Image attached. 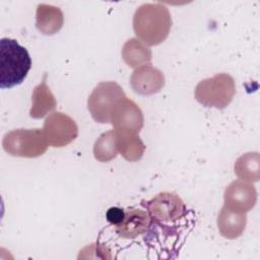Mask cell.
<instances>
[{
	"mask_svg": "<svg viewBox=\"0 0 260 260\" xmlns=\"http://www.w3.org/2000/svg\"><path fill=\"white\" fill-rule=\"evenodd\" d=\"M133 30L137 38L147 46H157L169 36L172 17L169 9L161 3H144L133 15Z\"/></svg>",
	"mask_w": 260,
	"mask_h": 260,
	"instance_id": "6da1fadb",
	"label": "cell"
},
{
	"mask_svg": "<svg viewBox=\"0 0 260 260\" xmlns=\"http://www.w3.org/2000/svg\"><path fill=\"white\" fill-rule=\"evenodd\" d=\"M31 67L27 50L9 38L0 40V87L10 88L20 84Z\"/></svg>",
	"mask_w": 260,
	"mask_h": 260,
	"instance_id": "7a4b0ae2",
	"label": "cell"
},
{
	"mask_svg": "<svg viewBox=\"0 0 260 260\" xmlns=\"http://www.w3.org/2000/svg\"><path fill=\"white\" fill-rule=\"evenodd\" d=\"M236 94L234 78L228 73H217L201 80L195 87L194 96L204 107L226 108Z\"/></svg>",
	"mask_w": 260,
	"mask_h": 260,
	"instance_id": "3957f363",
	"label": "cell"
},
{
	"mask_svg": "<svg viewBox=\"0 0 260 260\" xmlns=\"http://www.w3.org/2000/svg\"><path fill=\"white\" fill-rule=\"evenodd\" d=\"M48 141L42 129H15L6 133L2 140L3 149L12 156L38 157L48 149Z\"/></svg>",
	"mask_w": 260,
	"mask_h": 260,
	"instance_id": "277c9868",
	"label": "cell"
},
{
	"mask_svg": "<svg viewBox=\"0 0 260 260\" xmlns=\"http://www.w3.org/2000/svg\"><path fill=\"white\" fill-rule=\"evenodd\" d=\"M125 96L123 88L117 82H100L88 96L87 109L95 122L108 124L111 123L115 106Z\"/></svg>",
	"mask_w": 260,
	"mask_h": 260,
	"instance_id": "5b68a950",
	"label": "cell"
},
{
	"mask_svg": "<svg viewBox=\"0 0 260 260\" xmlns=\"http://www.w3.org/2000/svg\"><path fill=\"white\" fill-rule=\"evenodd\" d=\"M42 130L48 143L58 148L67 146L78 135L76 122L62 112L50 114L46 118Z\"/></svg>",
	"mask_w": 260,
	"mask_h": 260,
	"instance_id": "8992f818",
	"label": "cell"
},
{
	"mask_svg": "<svg viewBox=\"0 0 260 260\" xmlns=\"http://www.w3.org/2000/svg\"><path fill=\"white\" fill-rule=\"evenodd\" d=\"M151 218L160 222H173L186 214V206L179 195L173 192H160L147 202Z\"/></svg>",
	"mask_w": 260,
	"mask_h": 260,
	"instance_id": "52a82bcc",
	"label": "cell"
},
{
	"mask_svg": "<svg viewBox=\"0 0 260 260\" xmlns=\"http://www.w3.org/2000/svg\"><path fill=\"white\" fill-rule=\"evenodd\" d=\"M223 200L228 208L247 213L257 202V191L251 182L236 180L225 188Z\"/></svg>",
	"mask_w": 260,
	"mask_h": 260,
	"instance_id": "ba28073f",
	"label": "cell"
},
{
	"mask_svg": "<svg viewBox=\"0 0 260 260\" xmlns=\"http://www.w3.org/2000/svg\"><path fill=\"white\" fill-rule=\"evenodd\" d=\"M143 122L141 109L127 96L117 103L111 117V124L115 130H128L139 133L143 127Z\"/></svg>",
	"mask_w": 260,
	"mask_h": 260,
	"instance_id": "9c48e42d",
	"label": "cell"
},
{
	"mask_svg": "<svg viewBox=\"0 0 260 260\" xmlns=\"http://www.w3.org/2000/svg\"><path fill=\"white\" fill-rule=\"evenodd\" d=\"M130 85L138 94H154L164 87L165 75L151 64H145L135 68L130 77Z\"/></svg>",
	"mask_w": 260,
	"mask_h": 260,
	"instance_id": "30bf717a",
	"label": "cell"
},
{
	"mask_svg": "<svg viewBox=\"0 0 260 260\" xmlns=\"http://www.w3.org/2000/svg\"><path fill=\"white\" fill-rule=\"evenodd\" d=\"M151 224V216L145 210L131 208L125 211L123 221L116 225V233L125 239H134L144 234Z\"/></svg>",
	"mask_w": 260,
	"mask_h": 260,
	"instance_id": "8fae6325",
	"label": "cell"
},
{
	"mask_svg": "<svg viewBox=\"0 0 260 260\" xmlns=\"http://www.w3.org/2000/svg\"><path fill=\"white\" fill-rule=\"evenodd\" d=\"M247 224V215L222 206L217 215V228L220 235L229 240H234L242 236Z\"/></svg>",
	"mask_w": 260,
	"mask_h": 260,
	"instance_id": "7c38bea8",
	"label": "cell"
},
{
	"mask_svg": "<svg viewBox=\"0 0 260 260\" xmlns=\"http://www.w3.org/2000/svg\"><path fill=\"white\" fill-rule=\"evenodd\" d=\"M64 23V15L59 7L41 3L37 7L36 27L40 32L46 36H52L58 32Z\"/></svg>",
	"mask_w": 260,
	"mask_h": 260,
	"instance_id": "4fadbf2b",
	"label": "cell"
},
{
	"mask_svg": "<svg viewBox=\"0 0 260 260\" xmlns=\"http://www.w3.org/2000/svg\"><path fill=\"white\" fill-rule=\"evenodd\" d=\"M47 75L45 74L43 81L38 84L32 91L31 95V108L29 110V116L34 119H41L54 111L57 102L52 93L50 87L46 82Z\"/></svg>",
	"mask_w": 260,
	"mask_h": 260,
	"instance_id": "5bb4252c",
	"label": "cell"
},
{
	"mask_svg": "<svg viewBox=\"0 0 260 260\" xmlns=\"http://www.w3.org/2000/svg\"><path fill=\"white\" fill-rule=\"evenodd\" d=\"M117 144L121 155L128 161L141 159L145 151V145L138 133L128 130H116Z\"/></svg>",
	"mask_w": 260,
	"mask_h": 260,
	"instance_id": "9a60e30c",
	"label": "cell"
},
{
	"mask_svg": "<svg viewBox=\"0 0 260 260\" xmlns=\"http://www.w3.org/2000/svg\"><path fill=\"white\" fill-rule=\"evenodd\" d=\"M121 54L124 62L131 68L150 64L152 59L151 50L137 38H131L126 41Z\"/></svg>",
	"mask_w": 260,
	"mask_h": 260,
	"instance_id": "2e32d148",
	"label": "cell"
},
{
	"mask_svg": "<svg viewBox=\"0 0 260 260\" xmlns=\"http://www.w3.org/2000/svg\"><path fill=\"white\" fill-rule=\"evenodd\" d=\"M236 176L243 181L257 182L260 178V157L258 152H247L235 162Z\"/></svg>",
	"mask_w": 260,
	"mask_h": 260,
	"instance_id": "e0dca14e",
	"label": "cell"
},
{
	"mask_svg": "<svg viewBox=\"0 0 260 260\" xmlns=\"http://www.w3.org/2000/svg\"><path fill=\"white\" fill-rule=\"evenodd\" d=\"M116 130H109L100 135L93 145L94 158L101 162H108L118 155Z\"/></svg>",
	"mask_w": 260,
	"mask_h": 260,
	"instance_id": "ac0fdd59",
	"label": "cell"
},
{
	"mask_svg": "<svg viewBox=\"0 0 260 260\" xmlns=\"http://www.w3.org/2000/svg\"><path fill=\"white\" fill-rule=\"evenodd\" d=\"M107 220L112 224H119L123 221L125 217V210L120 207H111L106 213Z\"/></svg>",
	"mask_w": 260,
	"mask_h": 260,
	"instance_id": "d6986e66",
	"label": "cell"
}]
</instances>
